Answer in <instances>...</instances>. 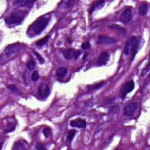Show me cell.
Returning <instances> with one entry per match:
<instances>
[{"instance_id": "obj_1", "label": "cell", "mask_w": 150, "mask_h": 150, "mask_svg": "<svg viewBox=\"0 0 150 150\" xmlns=\"http://www.w3.org/2000/svg\"><path fill=\"white\" fill-rule=\"evenodd\" d=\"M50 21V17L42 16L39 18L29 27L28 33L31 36L40 34L45 30Z\"/></svg>"}, {"instance_id": "obj_2", "label": "cell", "mask_w": 150, "mask_h": 150, "mask_svg": "<svg viewBox=\"0 0 150 150\" xmlns=\"http://www.w3.org/2000/svg\"><path fill=\"white\" fill-rule=\"evenodd\" d=\"M28 12L22 10H16L13 11L5 18V22L9 25H15L21 24Z\"/></svg>"}, {"instance_id": "obj_3", "label": "cell", "mask_w": 150, "mask_h": 150, "mask_svg": "<svg viewBox=\"0 0 150 150\" xmlns=\"http://www.w3.org/2000/svg\"><path fill=\"white\" fill-rule=\"evenodd\" d=\"M138 47V41L137 38L135 36H132L126 42L124 49V52L125 55H130V54L132 55L133 58L131 59V60H133L137 53Z\"/></svg>"}, {"instance_id": "obj_4", "label": "cell", "mask_w": 150, "mask_h": 150, "mask_svg": "<svg viewBox=\"0 0 150 150\" xmlns=\"http://www.w3.org/2000/svg\"><path fill=\"white\" fill-rule=\"evenodd\" d=\"M135 87L134 82L133 80H130L125 83L123 87L121 89L120 95L121 98H124L128 93L132 91Z\"/></svg>"}, {"instance_id": "obj_5", "label": "cell", "mask_w": 150, "mask_h": 150, "mask_svg": "<svg viewBox=\"0 0 150 150\" xmlns=\"http://www.w3.org/2000/svg\"><path fill=\"white\" fill-rule=\"evenodd\" d=\"M138 104L136 102L131 103L124 107L123 110V114L125 117L133 116L137 108Z\"/></svg>"}, {"instance_id": "obj_6", "label": "cell", "mask_w": 150, "mask_h": 150, "mask_svg": "<svg viewBox=\"0 0 150 150\" xmlns=\"http://www.w3.org/2000/svg\"><path fill=\"white\" fill-rule=\"evenodd\" d=\"M21 46L19 44H15L11 45L6 48L4 50V54L5 55L6 57H10V56L15 54L16 53L20 51Z\"/></svg>"}, {"instance_id": "obj_7", "label": "cell", "mask_w": 150, "mask_h": 150, "mask_svg": "<svg viewBox=\"0 0 150 150\" xmlns=\"http://www.w3.org/2000/svg\"><path fill=\"white\" fill-rule=\"evenodd\" d=\"M38 93L41 98L46 99L49 95L50 89L48 85L44 83H40L38 86Z\"/></svg>"}, {"instance_id": "obj_8", "label": "cell", "mask_w": 150, "mask_h": 150, "mask_svg": "<svg viewBox=\"0 0 150 150\" xmlns=\"http://www.w3.org/2000/svg\"><path fill=\"white\" fill-rule=\"evenodd\" d=\"M97 44L99 45H110L116 43V40L112 37H108L104 35L99 36Z\"/></svg>"}, {"instance_id": "obj_9", "label": "cell", "mask_w": 150, "mask_h": 150, "mask_svg": "<svg viewBox=\"0 0 150 150\" xmlns=\"http://www.w3.org/2000/svg\"><path fill=\"white\" fill-rule=\"evenodd\" d=\"M132 10L130 8L125 9L121 14L120 17V20L123 23H128L130 21V20L132 18Z\"/></svg>"}, {"instance_id": "obj_10", "label": "cell", "mask_w": 150, "mask_h": 150, "mask_svg": "<svg viewBox=\"0 0 150 150\" xmlns=\"http://www.w3.org/2000/svg\"><path fill=\"white\" fill-rule=\"evenodd\" d=\"M70 125L72 127H77L79 128H86V121L81 119H76L75 120H73L70 121Z\"/></svg>"}, {"instance_id": "obj_11", "label": "cell", "mask_w": 150, "mask_h": 150, "mask_svg": "<svg viewBox=\"0 0 150 150\" xmlns=\"http://www.w3.org/2000/svg\"><path fill=\"white\" fill-rule=\"evenodd\" d=\"M110 58V55L108 52H102L97 59V65L99 66H103L107 64Z\"/></svg>"}, {"instance_id": "obj_12", "label": "cell", "mask_w": 150, "mask_h": 150, "mask_svg": "<svg viewBox=\"0 0 150 150\" xmlns=\"http://www.w3.org/2000/svg\"><path fill=\"white\" fill-rule=\"evenodd\" d=\"M104 3H105L104 1H96L95 3H94L89 9V13L92 14L96 10L101 9L104 6Z\"/></svg>"}, {"instance_id": "obj_13", "label": "cell", "mask_w": 150, "mask_h": 150, "mask_svg": "<svg viewBox=\"0 0 150 150\" xmlns=\"http://www.w3.org/2000/svg\"><path fill=\"white\" fill-rule=\"evenodd\" d=\"M35 1H29V0H17L14 1V4L20 7H27L30 5H32Z\"/></svg>"}, {"instance_id": "obj_14", "label": "cell", "mask_w": 150, "mask_h": 150, "mask_svg": "<svg viewBox=\"0 0 150 150\" xmlns=\"http://www.w3.org/2000/svg\"><path fill=\"white\" fill-rule=\"evenodd\" d=\"M16 123L14 121H8L7 124L6 128L4 130V134H7V133L12 132V131H14L15 128H16Z\"/></svg>"}, {"instance_id": "obj_15", "label": "cell", "mask_w": 150, "mask_h": 150, "mask_svg": "<svg viewBox=\"0 0 150 150\" xmlns=\"http://www.w3.org/2000/svg\"><path fill=\"white\" fill-rule=\"evenodd\" d=\"M104 84H105V82H102L99 83H97L95 85H87L86 86V89L88 91H93L100 89L102 87H103L104 85Z\"/></svg>"}, {"instance_id": "obj_16", "label": "cell", "mask_w": 150, "mask_h": 150, "mask_svg": "<svg viewBox=\"0 0 150 150\" xmlns=\"http://www.w3.org/2000/svg\"><path fill=\"white\" fill-rule=\"evenodd\" d=\"M27 144L25 141H18L15 142L14 144L12 149H25L27 148L26 145Z\"/></svg>"}, {"instance_id": "obj_17", "label": "cell", "mask_w": 150, "mask_h": 150, "mask_svg": "<svg viewBox=\"0 0 150 150\" xmlns=\"http://www.w3.org/2000/svg\"><path fill=\"white\" fill-rule=\"evenodd\" d=\"M75 52H76V51L73 49H68L63 52V55L65 59L69 60L71 59L74 57Z\"/></svg>"}, {"instance_id": "obj_18", "label": "cell", "mask_w": 150, "mask_h": 150, "mask_svg": "<svg viewBox=\"0 0 150 150\" xmlns=\"http://www.w3.org/2000/svg\"><path fill=\"white\" fill-rule=\"evenodd\" d=\"M68 73V69L65 67H60L56 70V76L59 78H63Z\"/></svg>"}, {"instance_id": "obj_19", "label": "cell", "mask_w": 150, "mask_h": 150, "mask_svg": "<svg viewBox=\"0 0 150 150\" xmlns=\"http://www.w3.org/2000/svg\"><path fill=\"white\" fill-rule=\"evenodd\" d=\"M148 5L147 3L141 4L138 8V13L140 15H145L147 13Z\"/></svg>"}, {"instance_id": "obj_20", "label": "cell", "mask_w": 150, "mask_h": 150, "mask_svg": "<svg viewBox=\"0 0 150 150\" xmlns=\"http://www.w3.org/2000/svg\"><path fill=\"white\" fill-rule=\"evenodd\" d=\"M50 38V35H47L45 37H44L43 39L37 41L36 43V45L39 46H44V45H45L49 40Z\"/></svg>"}, {"instance_id": "obj_21", "label": "cell", "mask_w": 150, "mask_h": 150, "mask_svg": "<svg viewBox=\"0 0 150 150\" xmlns=\"http://www.w3.org/2000/svg\"><path fill=\"white\" fill-rule=\"evenodd\" d=\"M76 131L75 130H69L68 131V136H67L68 140H69V141H71L73 139V138L74 137L75 134H76Z\"/></svg>"}, {"instance_id": "obj_22", "label": "cell", "mask_w": 150, "mask_h": 150, "mask_svg": "<svg viewBox=\"0 0 150 150\" xmlns=\"http://www.w3.org/2000/svg\"><path fill=\"white\" fill-rule=\"evenodd\" d=\"M7 87L8 89H10L11 91H12L14 93H17V94H21V92L20 90L18 89V88L14 85H10L7 86Z\"/></svg>"}, {"instance_id": "obj_23", "label": "cell", "mask_w": 150, "mask_h": 150, "mask_svg": "<svg viewBox=\"0 0 150 150\" xmlns=\"http://www.w3.org/2000/svg\"><path fill=\"white\" fill-rule=\"evenodd\" d=\"M110 28L111 29H115V30L120 32L121 33H125V30L123 28H122V27H120L119 25H113L111 26Z\"/></svg>"}, {"instance_id": "obj_24", "label": "cell", "mask_w": 150, "mask_h": 150, "mask_svg": "<svg viewBox=\"0 0 150 150\" xmlns=\"http://www.w3.org/2000/svg\"><path fill=\"white\" fill-rule=\"evenodd\" d=\"M31 79L33 82H36L38 80L40 79L39 72L36 70L33 72V73H32V75H31Z\"/></svg>"}, {"instance_id": "obj_25", "label": "cell", "mask_w": 150, "mask_h": 150, "mask_svg": "<svg viewBox=\"0 0 150 150\" xmlns=\"http://www.w3.org/2000/svg\"><path fill=\"white\" fill-rule=\"evenodd\" d=\"M33 53H34L35 56L36 57V58L38 59V60L40 63L41 64V65L44 64V62H45V59L42 58V56L38 52H37L36 51H33Z\"/></svg>"}, {"instance_id": "obj_26", "label": "cell", "mask_w": 150, "mask_h": 150, "mask_svg": "<svg viewBox=\"0 0 150 150\" xmlns=\"http://www.w3.org/2000/svg\"><path fill=\"white\" fill-rule=\"evenodd\" d=\"M43 134L46 138H48L51 134V130L49 127H45L43 130Z\"/></svg>"}, {"instance_id": "obj_27", "label": "cell", "mask_w": 150, "mask_h": 150, "mask_svg": "<svg viewBox=\"0 0 150 150\" xmlns=\"http://www.w3.org/2000/svg\"><path fill=\"white\" fill-rule=\"evenodd\" d=\"M35 66H36V63H35V62L34 61H32V60L29 61L27 63V68H28L29 69H30V70H33V69H34L35 68Z\"/></svg>"}, {"instance_id": "obj_28", "label": "cell", "mask_w": 150, "mask_h": 150, "mask_svg": "<svg viewBox=\"0 0 150 150\" xmlns=\"http://www.w3.org/2000/svg\"><path fill=\"white\" fill-rule=\"evenodd\" d=\"M91 45H90V44L89 43V42H85V43H83L81 47L84 50H87L88 49H89L90 48Z\"/></svg>"}, {"instance_id": "obj_29", "label": "cell", "mask_w": 150, "mask_h": 150, "mask_svg": "<svg viewBox=\"0 0 150 150\" xmlns=\"http://www.w3.org/2000/svg\"><path fill=\"white\" fill-rule=\"evenodd\" d=\"M120 110V108L119 107V106H114L113 107H112L110 111V112H111V113H116V112Z\"/></svg>"}, {"instance_id": "obj_30", "label": "cell", "mask_w": 150, "mask_h": 150, "mask_svg": "<svg viewBox=\"0 0 150 150\" xmlns=\"http://www.w3.org/2000/svg\"><path fill=\"white\" fill-rule=\"evenodd\" d=\"M149 64H148V65L142 70V73H141V76H145V75L149 72Z\"/></svg>"}, {"instance_id": "obj_31", "label": "cell", "mask_w": 150, "mask_h": 150, "mask_svg": "<svg viewBox=\"0 0 150 150\" xmlns=\"http://www.w3.org/2000/svg\"><path fill=\"white\" fill-rule=\"evenodd\" d=\"M36 149H40V150L46 149V147H45L42 143H38V144H37L36 145Z\"/></svg>"}, {"instance_id": "obj_32", "label": "cell", "mask_w": 150, "mask_h": 150, "mask_svg": "<svg viewBox=\"0 0 150 150\" xmlns=\"http://www.w3.org/2000/svg\"><path fill=\"white\" fill-rule=\"evenodd\" d=\"M81 53H82V52H81L80 50H78V51H76V52H75L74 56V59H76V60H77V59L79 58V57L80 56V55Z\"/></svg>"}, {"instance_id": "obj_33", "label": "cell", "mask_w": 150, "mask_h": 150, "mask_svg": "<svg viewBox=\"0 0 150 150\" xmlns=\"http://www.w3.org/2000/svg\"><path fill=\"white\" fill-rule=\"evenodd\" d=\"M75 1H68L67 3H66V7H70L72 5V4H73V3H74Z\"/></svg>"}, {"instance_id": "obj_34", "label": "cell", "mask_w": 150, "mask_h": 150, "mask_svg": "<svg viewBox=\"0 0 150 150\" xmlns=\"http://www.w3.org/2000/svg\"><path fill=\"white\" fill-rule=\"evenodd\" d=\"M87 56H88L87 52H85V55H84V56H83V60H85V59L87 58Z\"/></svg>"}]
</instances>
